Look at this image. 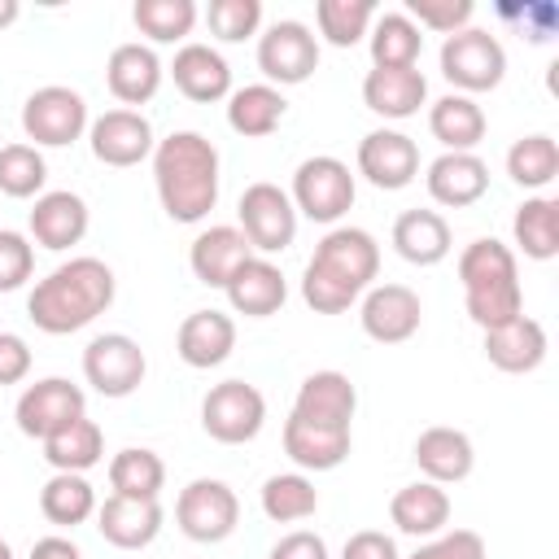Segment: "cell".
Listing matches in <instances>:
<instances>
[{
    "label": "cell",
    "mask_w": 559,
    "mask_h": 559,
    "mask_svg": "<svg viewBox=\"0 0 559 559\" xmlns=\"http://www.w3.org/2000/svg\"><path fill=\"white\" fill-rule=\"evenodd\" d=\"M393 249L411 266H437L450 253V223L437 210H406L393 223Z\"/></svg>",
    "instance_id": "obj_33"
},
{
    "label": "cell",
    "mask_w": 559,
    "mask_h": 559,
    "mask_svg": "<svg viewBox=\"0 0 559 559\" xmlns=\"http://www.w3.org/2000/svg\"><path fill=\"white\" fill-rule=\"evenodd\" d=\"M114 271L100 258H70L61 266H52L44 280H35L31 297H26V314L39 332L48 336H70L79 328H87L96 314H105L114 306Z\"/></svg>",
    "instance_id": "obj_2"
},
{
    "label": "cell",
    "mask_w": 559,
    "mask_h": 559,
    "mask_svg": "<svg viewBox=\"0 0 559 559\" xmlns=\"http://www.w3.org/2000/svg\"><path fill=\"white\" fill-rule=\"evenodd\" d=\"M83 415H87V397H83V389L70 384L66 376H44V380L26 384L22 397H17V406H13L17 428H22L26 437H35V441H48L52 432L70 428V424L83 419Z\"/></svg>",
    "instance_id": "obj_12"
},
{
    "label": "cell",
    "mask_w": 559,
    "mask_h": 559,
    "mask_svg": "<svg viewBox=\"0 0 559 559\" xmlns=\"http://www.w3.org/2000/svg\"><path fill=\"white\" fill-rule=\"evenodd\" d=\"M389 520L406 537H437V533H445V524H450V493H445V485H432V480L402 485L389 498Z\"/></svg>",
    "instance_id": "obj_30"
},
{
    "label": "cell",
    "mask_w": 559,
    "mask_h": 559,
    "mask_svg": "<svg viewBox=\"0 0 559 559\" xmlns=\"http://www.w3.org/2000/svg\"><path fill=\"white\" fill-rule=\"evenodd\" d=\"M223 293H227L231 310L245 319H266L288 301L284 271L271 258H249L245 266H236V275L223 284Z\"/></svg>",
    "instance_id": "obj_25"
},
{
    "label": "cell",
    "mask_w": 559,
    "mask_h": 559,
    "mask_svg": "<svg viewBox=\"0 0 559 559\" xmlns=\"http://www.w3.org/2000/svg\"><path fill=\"white\" fill-rule=\"evenodd\" d=\"M472 13H476L472 0H406V17L419 31H437V35H454L472 26Z\"/></svg>",
    "instance_id": "obj_45"
},
{
    "label": "cell",
    "mask_w": 559,
    "mask_h": 559,
    "mask_svg": "<svg viewBox=\"0 0 559 559\" xmlns=\"http://www.w3.org/2000/svg\"><path fill=\"white\" fill-rule=\"evenodd\" d=\"M175 349L197 371H210V367L227 362L231 349H236V323H231V314H223V310H192L179 323V332H175Z\"/></svg>",
    "instance_id": "obj_23"
},
{
    "label": "cell",
    "mask_w": 559,
    "mask_h": 559,
    "mask_svg": "<svg viewBox=\"0 0 559 559\" xmlns=\"http://www.w3.org/2000/svg\"><path fill=\"white\" fill-rule=\"evenodd\" d=\"M415 463L424 472V480L432 485H459L472 476L476 467V450H472V437L463 428H450V424H432L415 437Z\"/></svg>",
    "instance_id": "obj_19"
},
{
    "label": "cell",
    "mask_w": 559,
    "mask_h": 559,
    "mask_svg": "<svg viewBox=\"0 0 559 559\" xmlns=\"http://www.w3.org/2000/svg\"><path fill=\"white\" fill-rule=\"evenodd\" d=\"M354 175H349V166L341 162V157H328V153H319V157H306L297 170H293V192H288V201H293V210L297 214H306L310 223H336L349 205H354Z\"/></svg>",
    "instance_id": "obj_7"
},
{
    "label": "cell",
    "mask_w": 559,
    "mask_h": 559,
    "mask_svg": "<svg viewBox=\"0 0 559 559\" xmlns=\"http://www.w3.org/2000/svg\"><path fill=\"white\" fill-rule=\"evenodd\" d=\"M266 559H328V542L319 533H310V528H297V533L280 537Z\"/></svg>",
    "instance_id": "obj_49"
},
{
    "label": "cell",
    "mask_w": 559,
    "mask_h": 559,
    "mask_svg": "<svg viewBox=\"0 0 559 559\" xmlns=\"http://www.w3.org/2000/svg\"><path fill=\"white\" fill-rule=\"evenodd\" d=\"M0 559H13V550H9V542L0 537Z\"/></svg>",
    "instance_id": "obj_53"
},
{
    "label": "cell",
    "mask_w": 559,
    "mask_h": 559,
    "mask_svg": "<svg viewBox=\"0 0 559 559\" xmlns=\"http://www.w3.org/2000/svg\"><path fill=\"white\" fill-rule=\"evenodd\" d=\"M411 559H485V537L472 528H450L428 537Z\"/></svg>",
    "instance_id": "obj_47"
},
{
    "label": "cell",
    "mask_w": 559,
    "mask_h": 559,
    "mask_svg": "<svg viewBox=\"0 0 559 559\" xmlns=\"http://www.w3.org/2000/svg\"><path fill=\"white\" fill-rule=\"evenodd\" d=\"M485 109L463 92H445L428 105V131L445 144V153H472L485 140Z\"/></svg>",
    "instance_id": "obj_31"
},
{
    "label": "cell",
    "mask_w": 559,
    "mask_h": 559,
    "mask_svg": "<svg viewBox=\"0 0 559 559\" xmlns=\"http://www.w3.org/2000/svg\"><path fill=\"white\" fill-rule=\"evenodd\" d=\"M314 22L332 48H354L358 39H367V31L376 22V4L371 0H319Z\"/></svg>",
    "instance_id": "obj_40"
},
{
    "label": "cell",
    "mask_w": 559,
    "mask_h": 559,
    "mask_svg": "<svg viewBox=\"0 0 559 559\" xmlns=\"http://www.w3.org/2000/svg\"><path fill=\"white\" fill-rule=\"evenodd\" d=\"M39 511L57 528H74L96 515V489L79 472H52L48 485L39 489Z\"/></svg>",
    "instance_id": "obj_34"
},
{
    "label": "cell",
    "mask_w": 559,
    "mask_h": 559,
    "mask_svg": "<svg viewBox=\"0 0 559 559\" xmlns=\"http://www.w3.org/2000/svg\"><path fill=\"white\" fill-rule=\"evenodd\" d=\"M87 223H92L87 201L79 192H70V188L39 192L35 205H31V236H35V245H44L52 253L79 245L87 236Z\"/></svg>",
    "instance_id": "obj_17"
},
{
    "label": "cell",
    "mask_w": 559,
    "mask_h": 559,
    "mask_svg": "<svg viewBox=\"0 0 559 559\" xmlns=\"http://www.w3.org/2000/svg\"><path fill=\"white\" fill-rule=\"evenodd\" d=\"M441 74L463 92H493L507 74V48L498 44V35L480 31V26H463L454 35H445L441 44Z\"/></svg>",
    "instance_id": "obj_6"
},
{
    "label": "cell",
    "mask_w": 559,
    "mask_h": 559,
    "mask_svg": "<svg viewBox=\"0 0 559 559\" xmlns=\"http://www.w3.org/2000/svg\"><path fill=\"white\" fill-rule=\"evenodd\" d=\"M258 70L275 83H306L314 70H319V35L297 22V17H284L275 26H266L258 35Z\"/></svg>",
    "instance_id": "obj_13"
},
{
    "label": "cell",
    "mask_w": 559,
    "mask_h": 559,
    "mask_svg": "<svg viewBox=\"0 0 559 559\" xmlns=\"http://www.w3.org/2000/svg\"><path fill=\"white\" fill-rule=\"evenodd\" d=\"M31 559H83V550L70 537H39L31 546Z\"/></svg>",
    "instance_id": "obj_51"
},
{
    "label": "cell",
    "mask_w": 559,
    "mask_h": 559,
    "mask_svg": "<svg viewBox=\"0 0 559 559\" xmlns=\"http://www.w3.org/2000/svg\"><path fill=\"white\" fill-rule=\"evenodd\" d=\"M459 280H463V306L476 328H498V323L524 314L515 253L502 240H493V236L472 240L459 253Z\"/></svg>",
    "instance_id": "obj_4"
},
{
    "label": "cell",
    "mask_w": 559,
    "mask_h": 559,
    "mask_svg": "<svg viewBox=\"0 0 559 559\" xmlns=\"http://www.w3.org/2000/svg\"><path fill=\"white\" fill-rule=\"evenodd\" d=\"M249 258H253V249H249L245 231L231 227V223L205 227V231L192 240V249H188L192 275H197L201 284H210V288H223V284L236 275V266H245Z\"/></svg>",
    "instance_id": "obj_28"
},
{
    "label": "cell",
    "mask_w": 559,
    "mask_h": 559,
    "mask_svg": "<svg viewBox=\"0 0 559 559\" xmlns=\"http://www.w3.org/2000/svg\"><path fill=\"white\" fill-rule=\"evenodd\" d=\"M515 245L533 262H550L559 253V201L555 197H528L511 218Z\"/></svg>",
    "instance_id": "obj_35"
},
{
    "label": "cell",
    "mask_w": 559,
    "mask_h": 559,
    "mask_svg": "<svg viewBox=\"0 0 559 559\" xmlns=\"http://www.w3.org/2000/svg\"><path fill=\"white\" fill-rule=\"evenodd\" d=\"M358 175L384 192H397L419 175V144L393 127L367 131L358 140Z\"/></svg>",
    "instance_id": "obj_15"
},
{
    "label": "cell",
    "mask_w": 559,
    "mask_h": 559,
    "mask_svg": "<svg viewBox=\"0 0 559 559\" xmlns=\"http://www.w3.org/2000/svg\"><path fill=\"white\" fill-rule=\"evenodd\" d=\"M428 100V79L415 66H371L362 79V105L380 118H415Z\"/></svg>",
    "instance_id": "obj_20"
},
{
    "label": "cell",
    "mask_w": 559,
    "mask_h": 559,
    "mask_svg": "<svg viewBox=\"0 0 559 559\" xmlns=\"http://www.w3.org/2000/svg\"><path fill=\"white\" fill-rule=\"evenodd\" d=\"M131 17H135L140 35H148L153 44H175V39L192 35L197 4L192 0H135Z\"/></svg>",
    "instance_id": "obj_42"
},
{
    "label": "cell",
    "mask_w": 559,
    "mask_h": 559,
    "mask_svg": "<svg viewBox=\"0 0 559 559\" xmlns=\"http://www.w3.org/2000/svg\"><path fill=\"white\" fill-rule=\"evenodd\" d=\"M87 100L66 83L35 87L22 105V131L26 140H35V148H66L87 131Z\"/></svg>",
    "instance_id": "obj_8"
},
{
    "label": "cell",
    "mask_w": 559,
    "mask_h": 559,
    "mask_svg": "<svg viewBox=\"0 0 559 559\" xmlns=\"http://www.w3.org/2000/svg\"><path fill=\"white\" fill-rule=\"evenodd\" d=\"M96 528L118 550H144L162 533V502L109 493L105 502H96Z\"/></svg>",
    "instance_id": "obj_18"
},
{
    "label": "cell",
    "mask_w": 559,
    "mask_h": 559,
    "mask_svg": "<svg viewBox=\"0 0 559 559\" xmlns=\"http://www.w3.org/2000/svg\"><path fill=\"white\" fill-rule=\"evenodd\" d=\"M170 79H175V87H179L188 100H197V105H210V100L231 96V66H227V57H223L218 48H210V44H183V48L175 52V61H170Z\"/></svg>",
    "instance_id": "obj_24"
},
{
    "label": "cell",
    "mask_w": 559,
    "mask_h": 559,
    "mask_svg": "<svg viewBox=\"0 0 559 559\" xmlns=\"http://www.w3.org/2000/svg\"><path fill=\"white\" fill-rule=\"evenodd\" d=\"M380 271V245L362 227H332L301 275V297L314 314H341L349 310Z\"/></svg>",
    "instance_id": "obj_1"
},
{
    "label": "cell",
    "mask_w": 559,
    "mask_h": 559,
    "mask_svg": "<svg viewBox=\"0 0 559 559\" xmlns=\"http://www.w3.org/2000/svg\"><path fill=\"white\" fill-rule=\"evenodd\" d=\"M507 175L520 188H546L559 175V144L546 131H533L507 148Z\"/></svg>",
    "instance_id": "obj_41"
},
{
    "label": "cell",
    "mask_w": 559,
    "mask_h": 559,
    "mask_svg": "<svg viewBox=\"0 0 559 559\" xmlns=\"http://www.w3.org/2000/svg\"><path fill=\"white\" fill-rule=\"evenodd\" d=\"M48 179V162L35 144H0V192L13 201L39 197Z\"/></svg>",
    "instance_id": "obj_43"
},
{
    "label": "cell",
    "mask_w": 559,
    "mask_h": 559,
    "mask_svg": "<svg viewBox=\"0 0 559 559\" xmlns=\"http://www.w3.org/2000/svg\"><path fill=\"white\" fill-rule=\"evenodd\" d=\"M87 140L96 162L105 166H140L144 157H153V127L140 109H105L100 118L87 122Z\"/></svg>",
    "instance_id": "obj_16"
},
{
    "label": "cell",
    "mask_w": 559,
    "mask_h": 559,
    "mask_svg": "<svg viewBox=\"0 0 559 559\" xmlns=\"http://www.w3.org/2000/svg\"><path fill=\"white\" fill-rule=\"evenodd\" d=\"M109 489L122 498H157L166 489V463L144 445H127L109 459Z\"/></svg>",
    "instance_id": "obj_39"
},
{
    "label": "cell",
    "mask_w": 559,
    "mask_h": 559,
    "mask_svg": "<svg viewBox=\"0 0 559 559\" xmlns=\"http://www.w3.org/2000/svg\"><path fill=\"white\" fill-rule=\"evenodd\" d=\"M419 319H424V306H419V293L406 288V284H371L362 293V306H358V323L371 341L380 345H402L419 332Z\"/></svg>",
    "instance_id": "obj_14"
},
{
    "label": "cell",
    "mask_w": 559,
    "mask_h": 559,
    "mask_svg": "<svg viewBox=\"0 0 559 559\" xmlns=\"http://www.w3.org/2000/svg\"><path fill=\"white\" fill-rule=\"evenodd\" d=\"M546 328L528 314H515L498 328H485V358L498 367V371H511V376H524V371H537L546 362Z\"/></svg>",
    "instance_id": "obj_21"
},
{
    "label": "cell",
    "mask_w": 559,
    "mask_h": 559,
    "mask_svg": "<svg viewBox=\"0 0 559 559\" xmlns=\"http://www.w3.org/2000/svg\"><path fill=\"white\" fill-rule=\"evenodd\" d=\"M153 183L175 223H201L218 205V148L201 131H170L153 144Z\"/></svg>",
    "instance_id": "obj_3"
},
{
    "label": "cell",
    "mask_w": 559,
    "mask_h": 559,
    "mask_svg": "<svg viewBox=\"0 0 559 559\" xmlns=\"http://www.w3.org/2000/svg\"><path fill=\"white\" fill-rule=\"evenodd\" d=\"M31 376V345L17 332H0V384H22Z\"/></svg>",
    "instance_id": "obj_48"
},
{
    "label": "cell",
    "mask_w": 559,
    "mask_h": 559,
    "mask_svg": "<svg viewBox=\"0 0 559 559\" xmlns=\"http://www.w3.org/2000/svg\"><path fill=\"white\" fill-rule=\"evenodd\" d=\"M148 358L127 332H100L83 349V376L100 397H131L144 384Z\"/></svg>",
    "instance_id": "obj_11"
},
{
    "label": "cell",
    "mask_w": 559,
    "mask_h": 559,
    "mask_svg": "<svg viewBox=\"0 0 559 559\" xmlns=\"http://www.w3.org/2000/svg\"><path fill=\"white\" fill-rule=\"evenodd\" d=\"M367 44H371V61L376 66H415L419 52H424V31L406 17V13H376L371 31H367Z\"/></svg>",
    "instance_id": "obj_38"
},
{
    "label": "cell",
    "mask_w": 559,
    "mask_h": 559,
    "mask_svg": "<svg viewBox=\"0 0 559 559\" xmlns=\"http://www.w3.org/2000/svg\"><path fill=\"white\" fill-rule=\"evenodd\" d=\"M284 114H288V100L271 83H245V87H236L227 96V127L236 135H245V140L271 135L284 122Z\"/></svg>",
    "instance_id": "obj_32"
},
{
    "label": "cell",
    "mask_w": 559,
    "mask_h": 559,
    "mask_svg": "<svg viewBox=\"0 0 559 559\" xmlns=\"http://www.w3.org/2000/svg\"><path fill=\"white\" fill-rule=\"evenodd\" d=\"M17 0H0V26H9V22H17Z\"/></svg>",
    "instance_id": "obj_52"
},
{
    "label": "cell",
    "mask_w": 559,
    "mask_h": 559,
    "mask_svg": "<svg viewBox=\"0 0 559 559\" xmlns=\"http://www.w3.org/2000/svg\"><path fill=\"white\" fill-rule=\"evenodd\" d=\"M319 511V489L306 472H275L262 485V515L275 524H297Z\"/></svg>",
    "instance_id": "obj_37"
},
{
    "label": "cell",
    "mask_w": 559,
    "mask_h": 559,
    "mask_svg": "<svg viewBox=\"0 0 559 559\" xmlns=\"http://www.w3.org/2000/svg\"><path fill=\"white\" fill-rule=\"evenodd\" d=\"M100 454H105V432H100V424L87 419V415L44 441V459H48L52 472H79V476H83L87 467L100 463Z\"/></svg>",
    "instance_id": "obj_36"
},
{
    "label": "cell",
    "mask_w": 559,
    "mask_h": 559,
    "mask_svg": "<svg viewBox=\"0 0 559 559\" xmlns=\"http://www.w3.org/2000/svg\"><path fill=\"white\" fill-rule=\"evenodd\" d=\"M424 183H428V197L437 205L463 210V205H476L489 192V166L476 153H441L428 166Z\"/></svg>",
    "instance_id": "obj_27"
},
{
    "label": "cell",
    "mask_w": 559,
    "mask_h": 559,
    "mask_svg": "<svg viewBox=\"0 0 559 559\" xmlns=\"http://www.w3.org/2000/svg\"><path fill=\"white\" fill-rule=\"evenodd\" d=\"M236 214H240V231H245L249 249H258V253H284L297 236V210L280 183H266V179L249 183L240 192Z\"/></svg>",
    "instance_id": "obj_10"
},
{
    "label": "cell",
    "mask_w": 559,
    "mask_h": 559,
    "mask_svg": "<svg viewBox=\"0 0 559 559\" xmlns=\"http://www.w3.org/2000/svg\"><path fill=\"white\" fill-rule=\"evenodd\" d=\"M358 411V389L349 384L345 371H314L301 380L297 397H293V415L310 419V424H345Z\"/></svg>",
    "instance_id": "obj_29"
},
{
    "label": "cell",
    "mask_w": 559,
    "mask_h": 559,
    "mask_svg": "<svg viewBox=\"0 0 559 559\" xmlns=\"http://www.w3.org/2000/svg\"><path fill=\"white\" fill-rule=\"evenodd\" d=\"M35 271V245L22 231L0 227V293H13L31 280Z\"/></svg>",
    "instance_id": "obj_46"
},
{
    "label": "cell",
    "mask_w": 559,
    "mask_h": 559,
    "mask_svg": "<svg viewBox=\"0 0 559 559\" xmlns=\"http://www.w3.org/2000/svg\"><path fill=\"white\" fill-rule=\"evenodd\" d=\"M175 524L188 542H201V546H214V542H227L240 524V498L227 480H214V476H197L179 489L175 498Z\"/></svg>",
    "instance_id": "obj_5"
},
{
    "label": "cell",
    "mask_w": 559,
    "mask_h": 559,
    "mask_svg": "<svg viewBox=\"0 0 559 559\" xmlns=\"http://www.w3.org/2000/svg\"><path fill=\"white\" fill-rule=\"evenodd\" d=\"M266 424V397L249 380H223L201 402V428L223 445H245Z\"/></svg>",
    "instance_id": "obj_9"
},
{
    "label": "cell",
    "mask_w": 559,
    "mask_h": 559,
    "mask_svg": "<svg viewBox=\"0 0 559 559\" xmlns=\"http://www.w3.org/2000/svg\"><path fill=\"white\" fill-rule=\"evenodd\" d=\"M341 559H397V546H393L389 533H380V528H362V533H354V537L345 542Z\"/></svg>",
    "instance_id": "obj_50"
},
{
    "label": "cell",
    "mask_w": 559,
    "mask_h": 559,
    "mask_svg": "<svg viewBox=\"0 0 559 559\" xmlns=\"http://www.w3.org/2000/svg\"><path fill=\"white\" fill-rule=\"evenodd\" d=\"M284 454L301 472H332L349 459V428L345 424H310L288 415L284 419Z\"/></svg>",
    "instance_id": "obj_22"
},
{
    "label": "cell",
    "mask_w": 559,
    "mask_h": 559,
    "mask_svg": "<svg viewBox=\"0 0 559 559\" xmlns=\"http://www.w3.org/2000/svg\"><path fill=\"white\" fill-rule=\"evenodd\" d=\"M105 83H109V92L122 100V109H127V105H144V100H153L157 87H162V61H157V52H153L148 44H140V39L118 44V48L109 52V61H105Z\"/></svg>",
    "instance_id": "obj_26"
},
{
    "label": "cell",
    "mask_w": 559,
    "mask_h": 559,
    "mask_svg": "<svg viewBox=\"0 0 559 559\" xmlns=\"http://www.w3.org/2000/svg\"><path fill=\"white\" fill-rule=\"evenodd\" d=\"M205 26L223 44H240V39L258 35V26H262V0H210L205 4Z\"/></svg>",
    "instance_id": "obj_44"
}]
</instances>
